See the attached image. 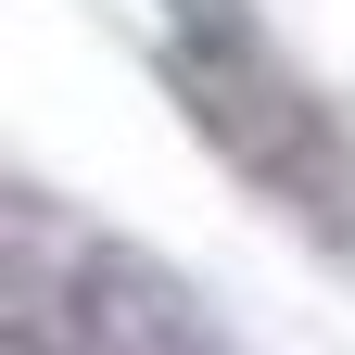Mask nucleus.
<instances>
[{"label":"nucleus","mask_w":355,"mask_h":355,"mask_svg":"<svg viewBox=\"0 0 355 355\" xmlns=\"http://www.w3.org/2000/svg\"><path fill=\"white\" fill-rule=\"evenodd\" d=\"M178 102H191L318 241L355 254V153L330 140V114L279 76V51L241 26V0H178Z\"/></svg>","instance_id":"obj_1"},{"label":"nucleus","mask_w":355,"mask_h":355,"mask_svg":"<svg viewBox=\"0 0 355 355\" xmlns=\"http://www.w3.org/2000/svg\"><path fill=\"white\" fill-rule=\"evenodd\" d=\"M76 266H89V292H64L76 355H229L216 318H203V292L178 266L127 254V241H76Z\"/></svg>","instance_id":"obj_2"}]
</instances>
